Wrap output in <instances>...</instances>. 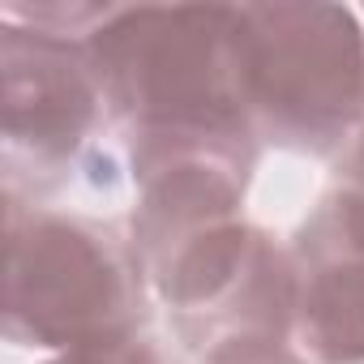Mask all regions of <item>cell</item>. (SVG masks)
I'll list each match as a JSON object with an SVG mask.
<instances>
[{"label": "cell", "mask_w": 364, "mask_h": 364, "mask_svg": "<svg viewBox=\"0 0 364 364\" xmlns=\"http://www.w3.org/2000/svg\"><path fill=\"white\" fill-rule=\"evenodd\" d=\"M9 317L48 347L124 343L129 270L99 236L60 219H31V236L9 228Z\"/></svg>", "instance_id": "3957f363"}, {"label": "cell", "mask_w": 364, "mask_h": 364, "mask_svg": "<svg viewBox=\"0 0 364 364\" xmlns=\"http://www.w3.org/2000/svg\"><path fill=\"white\" fill-rule=\"evenodd\" d=\"M240 35V9H103L86 48L112 112L150 141H185L245 133Z\"/></svg>", "instance_id": "6da1fadb"}, {"label": "cell", "mask_w": 364, "mask_h": 364, "mask_svg": "<svg viewBox=\"0 0 364 364\" xmlns=\"http://www.w3.org/2000/svg\"><path fill=\"white\" fill-rule=\"evenodd\" d=\"M60 364H154L150 355L124 347V343H112V347H82V351H69Z\"/></svg>", "instance_id": "277c9868"}, {"label": "cell", "mask_w": 364, "mask_h": 364, "mask_svg": "<svg viewBox=\"0 0 364 364\" xmlns=\"http://www.w3.org/2000/svg\"><path fill=\"white\" fill-rule=\"evenodd\" d=\"M355 9L253 5L240 9L249 116L270 133L326 150L364 112V31Z\"/></svg>", "instance_id": "7a4b0ae2"}]
</instances>
